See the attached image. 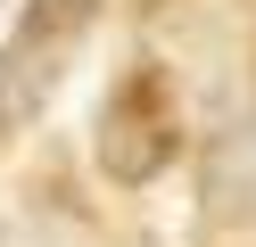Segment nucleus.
<instances>
[{
  "mask_svg": "<svg viewBox=\"0 0 256 247\" xmlns=\"http://www.w3.org/2000/svg\"><path fill=\"white\" fill-rule=\"evenodd\" d=\"M100 0H25L8 41H0V140H17L50 115V99L66 91L74 58H83Z\"/></svg>",
  "mask_w": 256,
  "mask_h": 247,
  "instance_id": "obj_1",
  "label": "nucleus"
},
{
  "mask_svg": "<svg viewBox=\"0 0 256 247\" xmlns=\"http://www.w3.org/2000/svg\"><path fill=\"white\" fill-rule=\"evenodd\" d=\"M91 157L116 190H140L157 181L174 157H182V99H174V74L157 58L124 66L116 91L100 99V124H91Z\"/></svg>",
  "mask_w": 256,
  "mask_h": 247,
  "instance_id": "obj_2",
  "label": "nucleus"
}]
</instances>
